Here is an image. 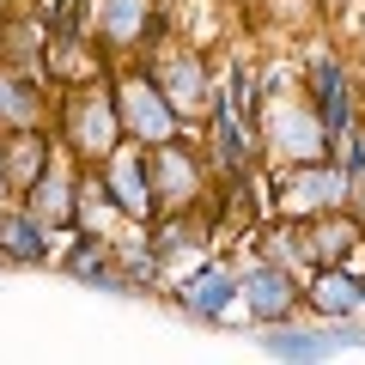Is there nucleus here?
<instances>
[{"label":"nucleus","instance_id":"nucleus-1","mask_svg":"<svg viewBox=\"0 0 365 365\" xmlns=\"http://www.w3.org/2000/svg\"><path fill=\"white\" fill-rule=\"evenodd\" d=\"M49 128H55V146H61L73 165H104L128 134H122V116H116V91H110V73H91V79H73V86H55V110H49Z\"/></svg>","mask_w":365,"mask_h":365},{"label":"nucleus","instance_id":"nucleus-2","mask_svg":"<svg viewBox=\"0 0 365 365\" xmlns=\"http://www.w3.org/2000/svg\"><path fill=\"white\" fill-rule=\"evenodd\" d=\"M146 165H153V195L158 213H213L220 195V170H213L201 134H170V140L146 146Z\"/></svg>","mask_w":365,"mask_h":365},{"label":"nucleus","instance_id":"nucleus-3","mask_svg":"<svg viewBox=\"0 0 365 365\" xmlns=\"http://www.w3.org/2000/svg\"><path fill=\"white\" fill-rule=\"evenodd\" d=\"M262 201H268V220H317V213L329 207H347V170H341V158H292V165H280L268 182H262Z\"/></svg>","mask_w":365,"mask_h":365},{"label":"nucleus","instance_id":"nucleus-4","mask_svg":"<svg viewBox=\"0 0 365 365\" xmlns=\"http://www.w3.org/2000/svg\"><path fill=\"white\" fill-rule=\"evenodd\" d=\"M140 61L153 67V79L165 86L170 110L182 116V134L201 128V122H207V110H213V91H220V73H213L207 55H201L195 43H182V37H170V31H165V37H158Z\"/></svg>","mask_w":365,"mask_h":365},{"label":"nucleus","instance_id":"nucleus-5","mask_svg":"<svg viewBox=\"0 0 365 365\" xmlns=\"http://www.w3.org/2000/svg\"><path fill=\"white\" fill-rule=\"evenodd\" d=\"M256 134H262V153H268L274 165H292V158H329V153H335V140H329L317 104L304 98V86H287V91H274V98H262V104H256Z\"/></svg>","mask_w":365,"mask_h":365},{"label":"nucleus","instance_id":"nucleus-6","mask_svg":"<svg viewBox=\"0 0 365 365\" xmlns=\"http://www.w3.org/2000/svg\"><path fill=\"white\" fill-rule=\"evenodd\" d=\"M110 91H116V116H122V134L140 146H158L170 134H182V116L170 110L165 86L153 79L146 61H116L110 67Z\"/></svg>","mask_w":365,"mask_h":365},{"label":"nucleus","instance_id":"nucleus-7","mask_svg":"<svg viewBox=\"0 0 365 365\" xmlns=\"http://www.w3.org/2000/svg\"><path fill=\"white\" fill-rule=\"evenodd\" d=\"M86 31H91V43L110 55V67H116V61H140L170 25H165V13H158V0H91Z\"/></svg>","mask_w":365,"mask_h":365},{"label":"nucleus","instance_id":"nucleus-8","mask_svg":"<svg viewBox=\"0 0 365 365\" xmlns=\"http://www.w3.org/2000/svg\"><path fill=\"white\" fill-rule=\"evenodd\" d=\"M237 304H244L262 329H268V323H287V317L304 311V274H292L287 262L256 256L250 268H237Z\"/></svg>","mask_w":365,"mask_h":365},{"label":"nucleus","instance_id":"nucleus-9","mask_svg":"<svg viewBox=\"0 0 365 365\" xmlns=\"http://www.w3.org/2000/svg\"><path fill=\"white\" fill-rule=\"evenodd\" d=\"M98 170V182H104V195L116 201V213L128 225H153L158 220V195H153V165H146V146L140 140H122L116 153L104 158Z\"/></svg>","mask_w":365,"mask_h":365},{"label":"nucleus","instance_id":"nucleus-10","mask_svg":"<svg viewBox=\"0 0 365 365\" xmlns=\"http://www.w3.org/2000/svg\"><path fill=\"white\" fill-rule=\"evenodd\" d=\"M299 86H304V98L317 104V116H323L329 140L341 146V140H347V128L359 122V104H353V73H347V61H341L335 49H317Z\"/></svg>","mask_w":365,"mask_h":365},{"label":"nucleus","instance_id":"nucleus-11","mask_svg":"<svg viewBox=\"0 0 365 365\" xmlns=\"http://www.w3.org/2000/svg\"><path fill=\"white\" fill-rule=\"evenodd\" d=\"M165 299L177 304L189 323H225V317H232V304H237V268L207 256L201 268L182 274L177 287H165Z\"/></svg>","mask_w":365,"mask_h":365},{"label":"nucleus","instance_id":"nucleus-12","mask_svg":"<svg viewBox=\"0 0 365 365\" xmlns=\"http://www.w3.org/2000/svg\"><path fill=\"white\" fill-rule=\"evenodd\" d=\"M304 311L317 323H341V317H365V274L353 262H323L304 274Z\"/></svg>","mask_w":365,"mask_h":365},{"label":"nucleus","instance_id":"nucleus-13","mask_svg":"<svg viewBox=\"0 0 365 365\" xmlns=\"http://www.w3.org/2000/svg\"><path fill=\"white\" fill-rule=\"evenodd\" d=\"M299 244H304V262L323 268V262H359L365 256V213L353 207H329L317 220L299 225Z\"/></svg>","mask_w":365,"mask_h":365},{"label":"nucleus","instance_id":"nucleus-14","mask_svg":"<svg viewBox=\"0 0 365 365\" xmlns=\"http://www.w3.org/2000/svg\"><path fill=\"white\" fill-rule=\"evenodd\" d=\"M79 177H86V165H73L67 153H55L49 170H43L19 201H25L37 220H49L55 232H73V225H79Z\"/></svg>","mask_w":365,"mask_h":365},{"label":"nucleus","instance_id":"nucleus-15","mask_svg":"<svg viewBox=\"0 0 365 365\" xmlns=\"http://www.w3.org/2000/svg\"><path fill=\"white\" fill-rule=\"evenodd\" d=\"M55 110V79L31 73V67H6L0 61V134L6 128H37Z\"/></svg>","mask_w":365,"mask_h":365},{"label":"nucleus","instance_id":"nucleus-16","mask_svg":"<svg viewBox=\"0 0 365 365\" xmlns=\"http://www.w3.org/2000/svg\"><path fill=\"white\" fill-rule=\"evenodd\" d=\"M55 256V225L37 220L25 201H0V262H13V268H43Z\"/></svg>","mask_w":365,"mask_h":365},{"label":"nucleus","instance_id":"nucleus-17","mask_svg":"<svg viewBox=\"0 0 365 365\" xmlns=\"http://www.w3.org/2000/svg\"><path fill=\"white\" fill-rule=\"evenodd\" d=\"M55 153H61V146H55V128H49V122H37V128H6V134H0V170H6V189L25 195L31 182L49 170Z\"/></svg>","mask_w":365,"mask_h":365},{"label":"nucleus","instance_id":"nucleus-18","mask_svg":"<svg viewBox=\"0 0 365 365\" xmlns=\"http://www.w3.org/2000/svg\"><path fill=\"white\" fill-rule=\"evenodd\" d=\"M61 268L73 274V280H86V287H98V292H128V280H122V268H116V237L67 232V256H61Z\"/></svg>","mask_w":365,"mask_h":365},{"label":"nucleus","instance_id":"nucleus-19","mask_svg":"<svg viewBox=\"0 0 365 365\" xmlns=\"http://www.w3.org/2000/svg\"><path fill=\"white\" fill-rule=\"evenodd\" d=\"M0 201H13V189H6V170H0Z\"/></svg>","mask_w":365,"mask_h":365}]
</instances>
